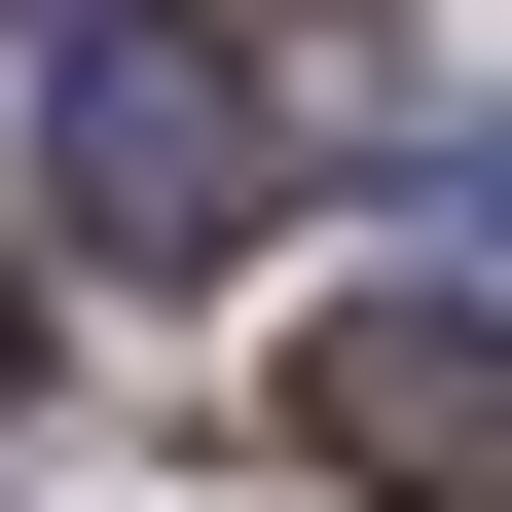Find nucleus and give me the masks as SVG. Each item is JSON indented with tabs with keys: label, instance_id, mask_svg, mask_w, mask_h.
<instances>
[{
	"label": "nucleus",
	"instance_id": "f257e3e1",
	"mask_svg": "<svg viewBox=\"0 0 512 512\" xmlns=\"http://www.w3.org/2000/svg\"><path fill=\"white\" fill-rule=\"evenodd\" d=\"M256 183H293V110H256L183 0H74V74H37V220H74V256H147V293H220V256H256Z\"/></svg>",
	"mask_w": 512,
	"mask_h": 512
},
{
	"label": "nucleus",
	"instance_id": "f03ea898",
	"mask_svg": "<svg viewBox=\"0 0 512 512\" xmlns=\"http://www.w3.org/2000/svg\"><path fill=\"white\" fill-rule=\"evenodd\" d=\"M293 439H330L366 512H512V330L476 293H330V330H293Z\"/></svg>",
	"mask_w": 512,
	"mask_h": 512
},
{
	"label": "nucleus",
	"instance_id": "7ed1b4c3",
	"mask_svg": "<svg viewBox=\"0 0 512 512\" xmlns=\"http://www.w3.org/2000/svg\"><path fill=\"white\" fill-rule=\"evenodd\" d=\"M439 220H476V256H512V147H439Z\"/></svg>",
	"mask_w": 512,
	"mask_h": 512
},
{
	"label": "nucleus",
	"instance_id": "20e7f679",
	"mask_svg": "<svg viewBox=\"0 0 512 512\" xmlns=\"http://www.w3.org/2000/svg\"><path fill=\"white\" fill-rule=\"evenodd\" d=\"M0 403H37V256H0Z\"/></svg>",
	"mask_w": 512,
	"mask_h": 512
},
{
	"label": "nucleus",
	"instance_id": "39448f33",
	"mask_svg": "<svg viewBox=\"0 0 512 512\" xmlns=\"http://www.w3.org/2000/svg\"><path fill=\"white\" fill-rule=\"evenodd\" d=\"M256 37H366V0H256Z\"/></svg>",
	"mask_w": 512,
	"mask_h": 512
}]
</instances>
